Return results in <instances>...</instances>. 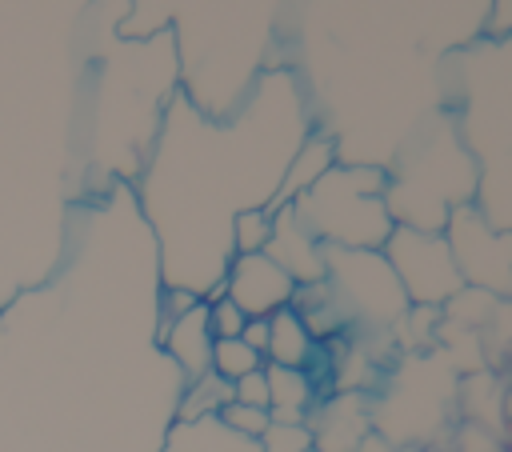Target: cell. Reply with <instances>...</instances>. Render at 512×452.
Segmentation results:
<instances>
[{"label":"cell","mask_w":512,"mask_h":452,"mask_svg":"<svg viewBox=\"0 0 512 452\" xmlns=\"http://www.w3.org/2000/svg\"><path fill=\"white\" fill-rule=\"evenodd\" d=\"M380 252H384V260H388L392 276L400 280L412 308H440L464 288L444 232H424V228L396 224Z\"/></svg>","instance_id":"cell-4"},{"label":"cell","mask_w":512,"mask_h":452,"mask_svg":"<svg viewBox=\"0 0 512 452\" xmlns=\"http://www.w3.org/2000/svg\"><path fill=\"white\" fill-rule=\"evenodd\" d=\"M460 64L472 68L464 76L460 144L476 168V212L512 232V40L468 44Z\"/></svg>","instance_id":"cell-1"},{"label":"cell","mask_w":512,"mask_h":452,"mask_svg":"<svg viewBox=\"0 0 512 452\" xmlns=\"http://www.w3.org/2000/svg\"><path fill=\"white\" fill-rule=\"evenodd\" d=\"M308 448H312L308 424H280V420H272L264 428V436L256 440V452H308Z\"/></svg>","instance_id":"cell-17"},{"label":"cell","mask_w":512,"mask_h":452,"mask_svg":"<svg viewBox=\"0 0 512 452\" xmlns=\"http://www.w3.org/2000/svg\"><path fill=\"white\" fill-rule=\"evenodd\" d=\"M268 240H272V212L268 208H244L232 216V228H228L232 256H256L268 248Z\"/></svg>","instance_id":"cell-14"},{"label":"cell","mask_w":512,"mask_h":452,"mask_svg":"<svg viewBox=\"0 0 512 452\" xmlns=\"http://www.w3.org/2000/svg\"><path fill=\"white\" fill-rule=\"evenodd\" d=\"M240 340H244L252 352H260V356H264V348H268V320H248V324H244V332H240Z\"/></svg>","instance_id":"cell-22"},{"label":"cell","mask_w":512,"mask_h":452,"mask_svg":"<svg viewBox=\"0 0 512 452\" xmlns=\"http://www.w3.org/2000/svg\"><path fill=\"white\" fill-rule=\"evenodd\" d=\"M336 164H340V144H336V136H332L328 128H308L304 140L296 144V152H292L284 176H280V188H276L268 212H280V208L296 204V200H300L328 168H336Z\"/></svg>","instance_id":"cell-9"},{"label":"cell","mask_w":512,"mask_h":452,"mask_svg":"<svg viewBox=\"0 0 512 452\" xmlns=\"http://www.w3.org/2000/svg\"><path fill=\"white\" fill-rule=\"evenodd\" d=\"M200 304V296L196 292H188V288H164V296H160V324H156V336H164L168 332V324H176L184 312H192Z\"/></svg>","instance_id":"cell-20"},{"label":"cell","mask_w":512,"mask_h":452,"mask_svg":"<svg viewBox=\"0 0 512 452\" xmlns=\"http://www.w3.org/2000/svg\"><path fill=\"white\" fill-rule=\"evenodd\" d=\"M308 452H316V448H308Z\"/></svg>","instance_id":"cell-23"},{"label":"cell","mask_w":512,"mask_h":452,"mask_svg":"<svg viewBox=\"0 0 512 452\" xmlns=\"http://www.w3.org/2000/svg\"><path fill=\"white\" fill-rule=\"evenodd\" d=\"M224 404H232V384L208 372V376H200L196 384H184L180 404H176V424H200V420H212V416H220Z\"/></svg>","instance_id":"cell-13"},{"label":"cell","mask_w":512,"mask_h":452,"mask_svg":"<svg viewBox=\"0 0 512 452\" xmlns=\"http://www.w3.org/2000/svg\"><path fill=\"white\" fill-rule=\"evenodd\" d=\"M324 280H328V288H332L352 336H384L412 308L404 288H400V280L392 276L384 252L328 248V276Z\"/></svg>","instance_id":"cell-3"},{"label":"cell","mask_w":512,"mask_h":452,"mask_svg":"<svg viewBox=\"0 0 512 452\" xmlns=\"http://www.w3.org/2000/svg\"><path fill=\"white\" fill-rule=\"evenodd\" d=\"M384 164H336L292 208L324 248L380 252L396 220L388 212Z\"/></svg>","instance_id":"cell-2"},{"label":"cell","mask_w":512,"mask_h":452,"mask_svg":"<svg viewBox=\"0 0 512 452\" xmlns=\"http://www.w3.org/2000/svg\"><path fill=\"white\" fill-rule=\"evenodd\" d=\"M264 256H272L292 284H320L328 276V248L308 232V224L296 216V208H280L272 212V240L264 248Z\"/></svg>","instance_id":"cell-8"},{"label":"cell","mask_w":512,"mask_h":452,"mask_svg":"<svg viewBox=\"0 0 512 452\" xmlns=\"http://www.w3.org/2000/svg\"><path fill=\"white\" fill-rule=\"evenodd\" d=\"M292 276L264 252L256 256H232L224 268V296L248 316V320H268L272 312L292 304Z\"/></svg>","instance_id":"cell-6"},{"label":"cell","mask_w":512,"mask_h":452,"mask_svg":"<svg viewBox=\"0 0 512 452\" xmlns=\"http://www.w3.org/2000/svg\"><path fill=\"white\" fill-rule=\"evenodd\" d=\"M264 380H268V416L280 420V424H304L312 404L320 400V392L308 380V372L304 368L264 364Z\"/></svg>","instance_id":"cell-11"},{"label":"cell","mask_w":512,"mask_h":452,"mask_svg":"<svg viewBox=\"0 0 512 452\" xmlns=\"http://www.w3.org/2000/svg\"><path fill=\"white\" fill-rule=\"evenodd\" d=\"M316 340L308 336V328L300 324V316L292 308H280L268 316V348H264V364L276 368H304L312 360Z\"/></svg>","instance_id":"cell-12"},{"label":"cell","mask_w":512,"mask_h":452,"mask_svg":"<svg viewBox=\"0 0 512 452\" xmlns=\"http://www.w3.org/2000/svg\"><path fill=\"white\" fill-rule=\"evenodd\" d=\"M480 36L488 44H508L512 40V0L484 4V12H480Z\"/></svg>","instance_id":"cell-19"},{"label":"cell","mask_w":512,"mask_h":452,"mask_svg":"<svg viewBox=\"0 0 512 452\" xmlns=\"http://www.w3.org/2000/svg\"><path fill=\"white\" fill-rule=\"evenodd\" d=\"M160 344L176 360L184 384H196L200 376H208L212 372V332H208V308H204V300L192 312H184L176 324H168V332L160 336Z\"/></svg>","instance_id":"cell-10"},{"label":"cell","mask_w":512,"mask_h":452,"mask_svg":"<svg viewBox=\"0 0 512 452\" xmlns=\"http://www.w3.org/2000/svg\"><path fill=\"white\" fill-rule=\"evenodd\" d=\"M304 424L316 452H360L376 428V400L372 392H332L312 404Z\"/></svg>","instance_id":"cell-5"},{"label":"cell","mask_w":512,"mask_h":452,"mask_svg":"<svg viewBox=\"0 0 512 452\" xmlns=\"http://www.w3.org/2000/svg\"><path fill=\"white\" fill-rule=\"evenodd\" d=\"M216 420H220V424H224L232 436L252 440V444H256V440L264 436V428L272 424V416H268L264 408H248V404H236V400H232V404H224Z\"/></svg>","instance_id":"cell-16"},{"label":"cell","mask_w":512,"mask_h":452,"mask_svg":"<svg viewBox=\"0 0 512 452\" xmlns=\"http://www.w3.org/2000/svg\"><path fill=\"white\" fill-rule=\"evenodd\" d=\"M460 224L468 228L472 240H480L476 248V260L460 264V280L464 284H476V288H488V292H500V296H512V232H500L492 228L476 204H460L456 208Z\"/></svg>","instance_id":"cell-7"},{"label":"cell","mask_w":512,"mask_h":452,"mask_svg":"<svg viewBox=\"0 0 512 452\" xmlns=\"http://www.w3.org/2000/svg\"><path fill=\"white\" fill-rule=\"evenodd\" d=\"M256 368H264V356L252 352L240 336H232V340H212V376L236 384L240 376H248V372H256Z\"/></svg>","instance_id":"cell-15"},{"label":"cell","mask_w":512,"mask_h":452,"mask_svg":"<svg viewBox=\"0 0 512 452\" xmlns=\"http://www.w3.org/2000/svg\"><path fill=\"white\" fill-rule=\"evenodd\" d=\"M204 308H208V332H212V340H232V336H240L244 324H248V316H244L228 296H220V300H212V304H204Z\"/></svg>","instance_id":"cell-18"},{"label":"cell","mask_w":512,"mask_h":452,"mask_svg":"<svg viewBox=\"0 0 512 452\" xmlns=\"http://www.w3.org/2000/svg\"><path fill=\"white\" fill-rule=\"evenodd\" d=\"M232 400H236V404H248V408H264V412H268V380H264V368H256V372L240 376V380L232 384Z\"/></svg>","instance_id":"cell-21"}]
</instances>
